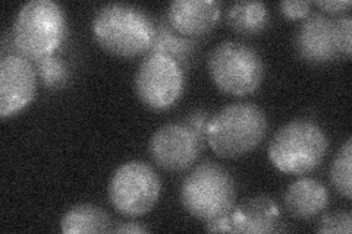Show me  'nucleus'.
Wrapping results in <instances>:
<instances>
[{"label":"nucleus","mask_w":352,"mask_h":234,"mask_svg":"<svg viewBox=\"0 0 352 234\" xmlns=\"http://www.w3.org/2000/svg\"><path fill=\"white\" fill-rule=\"evenodd\" d=\"M93 34L100 47L120 58L150 50L154 24L146 10L129 3H109L93 19Z\"/></svg>","instance_id":"obj_1"},{"label":"nucleus","mask_w":352,"mask_h":234,"mask_svg":"<svg viewBox=\"0 0 352 234\" xmlns=\"http://www.w3.org/2000/svg\"><path fill=\"white\" fill-rule=\"evenodd\" d=\"M267 132V117L256 103H234L208 119L206 141L223 159H236L254 150Z\"/></svg>","instance_id":"obj_2"},{"label":"nucleus","mask_w":352,"mask_h":234,"mask_svg":"<svg viewBox=\"0 0 352 234\" xmlns=\"http://www.w3.org/2000/svg\"><path fill=\"white\" fill-rule=\"evenodd\" d=\"M66 32V18L60 5L53 0H30L21 6L14 24V44L27 59L52 56Z\"/></svg>","instance_id":"obj_3"},{"label":"nucleus","mask_w":352,"mask_h":234,"mask_svg":"<svg viewBox=\"0 0 352 234\" xmlns=\"http://www.w3.org/2000/svg\"><path fill=\"white\" fill-rule=\"evenodd\" d=\"M329 141L324 130L311 120H292L282 126L269 143V159L278 170L304 174L320 165Z\"/></svg>","instance_id":"obj_4"},{"label":"nucleus","mask_w":352,"mask_h":234,"mask_svg":"<svg viewBox=\"0 0 352 234\" xmlns=\"http://www.w3.org/2000/svg\"><path fill=\"white\" fill-rule=\"evenodd\" d=\"M236 187L230 173L217 163L198 164L181 186L182 207L192 217L208 221L234 208Z\"/></svg>","instance_id":"obj_5"},{"label":"nucleus","mask_w":352,"mask_h":234,"mask_svg":"<svg viewBox=\"0 0 352 234\" xmlns=\"http://www.w3.org/2000/svg\"><path fill=\"white\" fill-rule=\"evenodd\" d=\"M207 68L220 91L244 97L261 85L264 63L258 51L235 40L219 43L210 51Z\"/></svg>","instance_id":"obj_6"},{"label":"nucleus","mask_w":352,"mask_h":234,"mask_svg":"<svg viewBox=\"0 0 352 234\" xmlns=\"http://www.w3.org/2000/svg\"><path fill=\"white\" fill-rule=\"evenodd\" d=\"M160 177L147 163L138 160L120 164L109 182L110 204L125 217L147 214L160 196Z\"/></svg>","instance_id":"obj_7"},{"label":"nucleus","mask_w":352,"mask_h":234,"mask_svg":"<svg viewBox=\"0 0 352 234\" xmlns=\"http://www.w3.org/2000/svg\"><path fill=\"white\" fill-rule=\"evenodd\" d=\"M134 84L137 97L147 107L166 110L184 93V69L170 56L150 51L138 65Z\"/></svg>","instance_id":"obj_8"},{"label":"nucleus","mask_w":352,"mask_h":234,"mask_svg":"<svg viewBox=\"0 0 352 234\" xmlns=\"http://www.w3.org/2000/svg\"><path fill=\"white\" fill-rule=\"evenodd\" d=\"M203 138L185 124H168L153 133L148 143L151 159L169 172H182L198 160Z\"/></svg>","instance_id":"obj_9"},{"label":"nucleus","mask_w":352,"mask_h":234,"mask_svg":"<svg viewBox=\"0 0 352 234\" xmlns=\"http://www.w3.org/2000/svg\"><path fill=\"white\" fill-rule=\"evenodd\" d=\"M36 69L22 54H6L0 60V117L24 110L36 95Z\"/></svg>","instance_id":"obj_10"},{"label":"nucleus","mask_w":352,"mask_h":234,"mask_svg":"<svg viewBox=\"0 0 352 234\" xmlns=\"http://www.w3.org/2000/svg\"><path fill=\"white\" fill-rule=\"evenodd\" d=\"M296 51L311 63H327L338 59L340 51L335 19L313 14L304 19L295 37Z\"/></svg>","instance_id":"obj_11"},{"label":"nucleus","mask_w":352,"mask_h":234,"mask_svg":"<svg viewBox=\"0 0 352 234\" xmlns=\"http://www.w3.org/2000/svg\"><path fill=\"white\" fill-rule=\"evenodd\" d=\"M219 18L220 5L216 0H173L168 8L169 25L186 37L204 36Z\"/></svg>","instance_id":"obj_12"},{"label":"nucleus","mask_w":352,"mask_h":234,"mask_svg":"<svg viewBox=\"0 0 352 234\" xmlns=\"http://www.w3.org/2000/svg\"><path fill=\"white\" fill-rule=\"evenodd\" d=\"M279 207L269 196L245 199L229 211L232 233H273L279 224Z\"/></svg>","instance_id":"obj_13"},{"label":"nucleus","mask_w":352,"mask_h":234,"mask_svg":"<svg viewBox=\"0 0 352 234\" xmlns=\"http://www.w3.org/2000/svg\"><path fill=\"white\" fill-rule=\"evenodd\" d=\"M329 205L326 186L311 177L292 182L285 192V208L295 218H311Z\"/></svg>","instance_id":"obj_14"},{"label":"nucleus","mask_w":352,"mask_h":234,"mask_svg":"<svg viewBox=\"0 0 352 234\" xmlns=\"http://www.w3.org/2000/svg\"><path fill=\"white\" fill-rule=\"evenodd\" d=\"M226 22L238 34H257L269 25V9L258 0H241L228 8Z\"/></svg>","instance_id":"obj_15"},{"label":"nucleus","mask_w":352,"mask_h":234,"mask_svg":"<svg viewBox=\"0 0 352 234\" xmlns=\"http://www.w3.org/2000/svg\"><path fill=\"white\" fill-rule=\"evenodd\" d=\"M60 230L65 234L106 233L112 231V221L103 208L80 204L66 211L60 221Z\"/></svg>","instance_id":"obj_16"},{"label":"nucleus","mask_w":352,"mask_h":234,"mask_svg":"<svg viewBox=\"0 0 352 234\" xmlns=\"http://www.w3.org/2000/svg\"><path fill=\"white\" fill-rule=\"evenodd\" d=\"M150 51H160L170 56L181 66L188 63L194 51V43L175 34V30L169 22H159L154 25V37L151 41Z\"/></svg>","instance_id":"obj_17"},{"label":"nucleus","mask_w":352,"mask_h":234,"mask_svg":"<svg viewBox=\"0 0 352 234\" xmlns=\"http://www.w3.org/2000/svg\"><path fill=\"white\" fill-rule=\"evenodd\" d=\"M351 165H352V138H348L338 151L336 157L330 167V180L336 191L346 199L352 198L351 183Z\"/></svg>","instance_id":"obj_18"},{"label":"nucleus","mask_w":352,"mask_h":234,"mask_svg":"<svg viewBox=\"0 0 352 234\" xmlns=\"http://www.w3.org/2000/svg\"><path fill=\"white\" fill-rule=\"evenodd\" d=\"M37 63V71L41 76L44 85L49 88H59L68 82L69 69L66 63L56 56H47V58L40 59Z\"/></svg>","instance_id":"obj_19"},{"label":"nucleus","mask_w":352,"mask_h":234,"mask_svg":"<svg viewBox=\"0 0 352 234\" xmlns=\"http://www.w3.org/2000/svg\"><path fill=\"white\" fill-rule=\"evenodd\" d=\"M318 233H340L351 234L352 231V215L348 211H338V213L324 215L318 222Z\"/></svg>","instance_id":"obj_20"},{"label":"nucleus","mask_w":352,"mask_h":234,"mask_svg":"<svg viewBox=\"0 0 352 234\" xmlns=\"http://www.w3.org/2000/svg\"><path fill=\"white\" fill-rule=\"evenodd\" d=\"M336 32L340 51L346 56H351V34H352V18L349 15H342L335 19Z\"/></svg>","instance_id":"obj_21"},{"label":"nucleus","mask_w":352,"mask_h":234,"mask_svg":"<svg viewBox=\"0 0 352 234\" xmlns=\"http://www.w3.org/2000/svg\"><path fill=\"white\" fill-rule=\"evenodd\" d=\"M311 5L313 3L310 0H283V2L279 3V8L285 16L296 19L307 16L308 12H310Z\"/></svg>","instance_id":"obj_22"},{"label":"nucleus","mask_w":352,"mask_h":234,"mask_svg":"<svg viewBox=\"0 0 352 234\" xmlns=\"http://www.w3.org/2000/svg\"><path fill=\"white\" fill-rule=\"evenodd\" d=\"M207 124H208V117L206 115V111L203 110H197L194 113L188 115L185 119V125L190 126L198 137L206 139V132H207Z\"/></svg>","instance_id":"obj_23"},{"label":"nucleus","mask_w":352,"mask_h":234,"mask_svg":"<svg viewBox=\"0 0 352 234\" xmlns=\"http://www.w3.org/2000/svg\"><path fill=\"white\" fill-rule=\"evenodd\" d=\"M316 5L329 14H339L346 10L352 2L351 0H316Z\"/></svg>","instance_id":"obj_24"},{"label":"nucleus","mask_w":352,"mask_h":234,"mask_svg":"<svg viewBox=\"0 0 352 234\" xmlns=\"http://www.w3.org/2000/svg\"><path fill=\"white\" fill-rule=\"evenodd\" d=\"M206 230L212 231V233H232V226H230V220H229V213L212 218L207 221Z\"/></svg>","instance_id":"obj_25"},{"label":"nucleus","mask_w":352,"mask_h":234,"mask_svg":"<svg viewBox=\"0 0 352 234\" xmlns=\"http://www.w3.org/2000/svg\"><path fill=\"white\" fill-rule=\"evenodd\" d=\"M150 230L144 226L137 224V222H120L115 229H112V233H148Z\"/></svg>","instance_id":"obj_26"}]
</instances>
